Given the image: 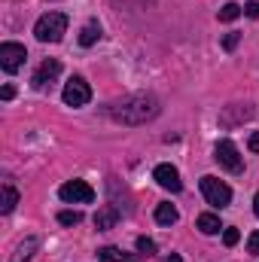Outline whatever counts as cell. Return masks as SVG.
<instances>
[{"instance_id": "cell-9", "label": "cell", "mask_w": 259, "mask_h": 262, "mask_svg": "<svg viewBox=\"0 0 259 262\" xmlns=\"http://www.w3.org/2000/svg\"><path fill=\"white\" fill-rule=\"evenodd\" d=\"M58 73H61V61L49 58V61H43V64L37 67V73L31 76V82H34V89H46V82H52Z\"/></svg>"}, {"instance_id": "cell-14", "label": "cell", "mask_w": 259, "mask_h": 262, "mask_svg": "<svg viewBox=\"0 0 259 262\" xmlns=\"http://www.w3.org/2000/svg\"><path fill=\"white\" fill-rule=\"evenodd\" d=\"M195 226H198V229H201L204 235H217V232L223 229V226H220V216H217V213H201Z\"/></svg>"}, {"instance_id": "cell-1", "label": "cell", "mask_w": 259, "mask_h": 262, "mask_svg": "<svg viewBox=\"0 0 259 262\" xmlns=\"http://www.w3.org/2000/svg\"><path fill=\"white\" fill-rule=\"evenodd\" d=\"M110 116L122 125H146L149 119L159 116V101H156V95L137 92V95H128V98L110 104Z\"/></svg>"}, {"instance_id": "cell-5", "label": "cell", "mask_w": 259, "mask_h": 262, "mask_svg": "<svg viewBox=\"0 0 259 262\" xmlns=\"http://www.w3.org/2000/svg\"><path fill=\"white\" fill-rule=\"evenodd\" d=\"M58 195H61V201H67V204H92V201H95V189H92L85 180H70V183H64V186L58 189Z\"/></svg>"}, {"instance_id": "cell-19", "label": "cell", "mask_w": 259, "mask_h": 262, "mask_svg": "<svg viewBox=\"0 0 259 262\" xmlns=\"http://www.w3.org/2000/svg\"><path fill=\"white\" fill-rule=\"evenodd\" d=\"M223 241H226V247H235V244L241 241V232H238V229H226V232H223Z\"/></svg>"}, {"instance_id": "cell-3", "label": "cell", "mask_w": 259, "mask_h": 262, "mask_svg": "<svg viewBox=\"0 0 259 262\" xmlns=\"http://www.w3.org/2000/svg\"><path fill=\"white\" fill-rule=\"evenodd\" d=\"M201 195H204V201L210 204V207H229V201H232V189L223 183V180H217V177H201Z\"/></svg>"}, {"instance_id": "cell-21", "label": "cell", "mask_w": 259, "mask_h": 262, "mask_svg": "<svg viewBox=\"0 0 259 262\" xmlns=\"http://www.w3.org/2000/svg\"><path fill=\"white\" fill-rule=\"evenodd\" d=\"M247 250H250V253H256V256H259V232H253V235L247 238Z\"/></svg>"}, {"instance_id": "cell-25", "label": "cell", "mask_w": 259, "mask_h": 262, "mask_svg": "<svg viewBox=\"0 0 259 262\" xmlns=\"http://www.w3.org/2000/svg\"><path fill=\"white\" fill-rule=\"evenodd\" d=\"M162 262H183V259H180L177 253H171V256H165V259H162Z\"/></svg>"}, {"instance_id": "cell-15", "label": "cell", "mask_w": 259, "mask_h": 262, "mask_svg": "<svg viewBox=\"0 0 259 262\" xmlns=\"http://www.w3.org/2000/svg\"><path fill=\"white\" fill-rule=\"evenodd\" d=\"M18 204V192L12 189V183H3V198H0V210L3 213H12Z\"/></svg>"}, {"instance_id": "cell-22", "label": "cell", "mask_w": 259, "mask_h": 262, "mask_svg": "<svg viewBox=\"0 0 259 262\" xmlns=\"http://www.w3.org/2000/svg\"><path fill=\"white\" fill-rule=\"evenodd\" d=\"M244 15L247 18H259V3H244Z\"/></svg>"}, {"instance_id": "cell-8", "label": "cell", "mask_w": 259, "mask_h": 262, "mask_svg": "<svg viewBox=\"0 0 259 262\" xmlns=\"http://www.w3.org/2000/svg\"><path fill=\"white\" fill-rule=\"evenodd\" d=\"M153 180H156L162 189H171V192H180V189H183L180 171H177L174 165H156V171H153Z\"/></svg>"}, {"instance_id": "cell-4", "label": "cell", "mask_w": 259, "mask_h": 262, "mask_svg": "<svg viewBox=\"0 0 259 262\" xmlns=\"http://www.w3.org/2000/svg\"><path fill=\"white\" fill-rule=\"evenodd\" d=\"M213 159H217L226 171H232V174H241V171H244V159H241V152H238V146H235L232 140H220V143L213 146Z\"/></svg>"}, {"instance_id": "cell-26", "label": "cell", "mask_w": 259, "mask_h": 262, "mask_svg": "<svg viewBox=\"0 0 259 262\" xmlns=\"http://www.w3.org/2000/svg\"><path fill=\"white\" fill-rule=\"evenodd\" d=\"M253 210H256V216H259V192H256V198H253Z\"/></svg>"}, {"instance_id": "cell-2", "label": "cell", "mask_w": 259, "mask_h": 262, "mask_svg": "<svg viewBox=\"0 0 259 262\" xmlns=\"http://www.w3.org/2000/svg\"><path fill=\"white\" fill-rule=\"evenodd\" d=\"M64 34H67V15H61V12H46L34 25V37L40 43H58Z\"/></svg>"}, {"instance_id": "cell-16", "label": "cell", "mask_w": 259, "mask_h": 262, "mask_svg": "<svg viewBox=\"0 0 259 262\" xmlns=\"http://www.w3.org/2000/svg\"><path fill=\"white\" fill-rule=\"evenodd\" d=\"M241 12H244V6H238V3H226V6L220 9V21H235Z\"/></svg>"}, {"instance_id": "cell-12", "label": "cell", "mask_w": 259, "mask_h": 262, "mask_svg": "<svg viewBox=\"0 0 259 262\" xmlns=\"http://www.w3.org/2000/svg\"><path fill=\"white\" fill-rule=\"evenodd\" d=\"M101 40V25L98 21H89L82 31H79V46H95Z\"/></svg>"}, {"instance_id": "cell-11", "label": "cell", "mask_w": 259, "mask_h": 262, "mask_svg": "<svg viewBox=\"0 0 259 262\" xmlns=\"http://www.w3.org/2000/svg\"><path fill=\"white\" fill-rule=\"evenodd\" d=\"M177 216H180V213H177V207H174V204H168V201H162V204L156 207V223H159V226H174V223H177Z\"/></svg>"}, {"instance_id": "cell-7", "label": "cell", "mask_w": 259, "mask_h": 262, "mask_svg": "<svg viewBox=\"0 0 259 262\" xmlns=\"http://www.w3.org/2000/svg\"><path fill=\"white\" fill-rule=\"evenodd\" d=\"M25 58H28V52H25L21 43H3L0 46V67L6 73H15L18 67L25 64Z\"/></svg>"}, {"instance_id": "cell-20", "label": "cell", "mask_w": 259, "mask_h": 262, "mask_svg": "<svg viewBox=\"0 0 259 262\" xmlns=\"http://www.w3.org/2000/svg\"><path fill=\"white\" fill-rule=\"evenodd\" d=\"M238 40H241V34H235V31H232V34H226V37H223V49H226V52H232V49L238 46Z\"/></svg>"}, {"instance_id": "cell-13", "label": "cell", "mask_w": 259, "mask_h": 262, "mask_svg": "<svg viewBox=\"0 0 259 262\" xmlns=\"http://www.w3.org/2000/svg\"><path fill=\"white\" fill-rule=\"evenodd\" d=\"M98 253H101V262H137L131 253L119 250V247H101Z\"/></svg>"}, {"instance_id": "cell-10", "label": "cell", "mask_w": 259, "mask_h": 262, "mask_svg": "<svg viewBox=\"0 0 259 262\" xmlns=\"http://www.w3.org/2000/svg\"><path fill=\"white\" fill-rule=\"evenodd\" d=\"M116 223H119V213H116L113 204L98 207V213H95V226H98V232H107V229H113Z\"/></svg>"}, {"instance_id": "cell-18", "label": "cell", "mask_w": 259, "mask_h": 262, "mask_svg": "<svg viewBox=\"0 0 259 262\" xmlns=\"http://www.w3.org/2000/svg\"><path fill=\"white\" fill-rule=\"evenodd\" d=\"M137 250H140L143 256H153V253H156V241H149V238H137Z\"/></svg>"}, {"instance_id": "cell-6", "label": "cell", "mask_w": 259, "mask_h": 262, "mask_svg": "<svg viewBox=\"0 0 259 262\" xmlns=\"http://www.w3.org/2000/svg\"><path fill=\"white\" fill-rule=\"evenodd\" d=\"M61 98H64L67 107H85V104L92 101V89H89V82H85L82 76H73V79L64 85Z\"/></svg>"}, {"instance_id": "cell-23", "label": "cell", "mask_w": 259, "mask_h": 262, "mask_svg": "<svg viewBox=\"0 0 259 262\" xmlns=\"http://www.w3.org/2000/svg\"><path fill=\"white\" fill-rule=\"evenodd\" d=\"M247 146H250L253 152H259V131H253V134H250V143H247Z\"/></svg>"}, {"instance_id": "cell-24", "label": "cell", "mask_w": 259, "mask_h": 262, "mask_svg": "<svg viewBox=\"0 0 259 262\" xmlns=\"http://www.w3.org/2000/svg\"><path fill=\"white\" fill-rule=\"evenodd\" d=\"M12 95H15V89H12V85H3V92H0V98H3V101H9Z\"/></svg>"}, {"instance_id": "cell-17", "label": "cell", "mask_w": 259, "mask_h": 262, "mask_svg": "<svg viewBox=\"0 0 259 262\" xmlns=\"http://www.w3.org/2000/svg\"><path fill=\"white\" fill-rule=\"evenodd\" d=\"M58 223H61V226H79V223H82V213H79V210H61V213H58Z\"/></svg>"}]
</instances>
